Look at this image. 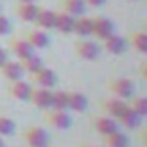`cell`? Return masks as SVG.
<instances>
[{"label":"cell","mask_w":147,"mask_h":147,"mask_svg":"<svg viewBox=\"0 0 147 147\" xmlns=\"http://www.w3.org/2000/svg\"><path fill=\"white\" fill-rule=\"evenodd\" d=\"M50 140V133L43 126H30L24 131V142L28 147H49Z\"/></svg>","instance_id":"cell-1"},{"label":"cell","mask_w":147,"mask_h":147,"mask_svg":"<svg viewBox=\"0 0 147 147\" xmlns=\"http://www.w3.org/2000/svg\"><path fill=\"white\" fill-rule=\"evenodd\" d=\"M75 54L83 59V61H97L100 57V49L95 42L88 40V38H80L75 43Z\"/></svg>","instance_id":"cell-2"},{"label":"cell","mask_w":147,"mask_h":147,"mask_svg":"<svg viewBox=\"0 0 147 147\" xmlns=\"http://www.w3.org/2000/svg\"><path fill=\"white\" fill-rule=\"evenodd\" d=\"M45 121L49 126L55 128V130H69L71 128V116L69 113L66 111H61V109H45Z\"/></svg>","instance_id":"cell-3"},{"label":"cell","mask_w":147,"mask_h":147,"mask_svg":"<svg viewBox=\"0 0 147 147\" xmlns=\"http://www.w3.org/2000/svg\"><path fill=\"white\" fill-rule=\"evenodd\" d=\"M109 90L118 99H130L135 95V83L130 78H116L109 83Z\"/></svg>","instance_id":"cell-4"},{"label":"cell","mask_w":147,"mask_h":147,"mask_svg":"<svg viewBox=\"0 0 147 147\" xmlns=\"http://www.w3.org/2000/svg\"><path fill=\"white\" fill-rule=\"evenodd\" d=\"M31 80L36 87H42V88H54L57 85V75L55 71L50 69V67H45L42 66L38 71H35L31 75Z\"/></svg>","instance_id":"cell-5"},{"label":"cell","mask_w":147,"mask_h":147,"mask_svg":"<svg viewBox=\"0 0 147 147\" xmlns=\"http://www.w3.org/2000/svg\"><path fill=\"white\" fill-rule=\"evenodd\" d=\"M30 102L33 106H36L38 109H50L52 107V90L50 88H31V95H30Z\"/></svg>","instance_id":"cell-6"},{"label":"cell","mask_w":147,"mask_h":147,"mask_svg":"<svg viewBox=\"0 0 147 147\" xmlns=\"http://www.w3.org/2000/svg\"><path fill=\"white\" fill-rule=\"evenodd\" d=\"M9 95L14 97L16 100H21V102H30V95H31V85L28 82H24L23 78L21 80H16V82H9Z\"/></svg>","instance_id":"cell-7"},{"label":"cell","mask_w":147,"mask_h":147,"mask_svg":"<svg viewBox=\"0 0 147 147\" xmlns=\"http://www.w3.org/2000/svg\"><path fill=\"white\" fill-rule=\"evenodd\" d=\"M0 73H2V76L7 82H16V80L23 78L24 69L21 66V61H9L7 59L2 66H0Z\"/></svg>","instance_id":"cell-8"},{"label":"cell","mask_w":147,"mask_h":147,"mask_svg":"<svg viewBox=\"0 0 147 147\" xmlns=\"http://www.w3.org/2000/svg\"><path fill=\"white\" fill-rule=\"evenodd\" d=\"M118 126H119L118 119H114V118H111V116H107V114H102V116H95V118H94V128H95L102 137H104V135H109V133H113V131H116V130H119Z\"/></svg>","instance_id":"cell-9"},{"label":"cell","mask_w":147,"mask_h":147,"mask_svg":"<svg viewBox=\"0 0 147 147\" xmlns=\"http://www.w3.org/2000/svg\"><path fill=\"white\" fill-rule=\"evenodd\" d=\"M102 107L104 111L107 113V116L114 118V119H119V116L128 109V102H125L123 99H118V97H113V99H107L102 102Z\"/></svg>","instance_id":"cell-10"},{"label":"cell","mask_w":147,"mask_h":147,"mask_svg":"<svg viewBox=\"0 0 147 147\" xmlns=\"http://www.w3.org/2000/svg\"><path fill=\"white\" fill-rule=\"evenodd\" d=\"M125 49H126V40H125L123 36L113 33V35H109L107 38H104V50H106L107 54H111V55H119V54L125 52Z\"/></svg>","instance_id":"cell-11"},{"label":"cell","mask_w":147,"mask_h":147,"mask_svg":"<svg viewBox=\"0 0 147 147\" xmlns=\"http://www.w3.org/2000/svg\"><path fill=\"white\" fill-rule=\"evenodd\" d=\"M73 33H76L82 38H88L94 33V18L87 16H78L75 18V24H73Z\"/></svg>","instance_id":"cell-12"},{"label":"cell","mask_w":147,"mask_h":147,"mask_svg":"<svg viewBox=\"0 0 147 147\" xmlns=\"http://www.w3.org/2000/svg\"><path fill=\"white\" fill-rule=\"evenodd\" d=\"M88 107V99L82 92H67V109L75 113H85Z\"/></svg>","instance_id":"cell-13"},{"label":"cell","mask_w":147,"mask_h":147,"mask_svg":"<svg viewBox=\"0 0 147 147\" xmlns=\"http://www.w3.org/2000/svg\"><path fill=\"white\" fill-rule=\"evenodd\" d=\"M114 33V24L107 18H94V35H97L100 40L107 38Z\"/></svg>","instance_id":"cell-14"},{"label":"cell","mask_w":147,"mask_h":147,"mask_svg":"<svg viewBox=\"0 0 147 147\" xmlns=\"http://www.w3.org/2000/svg\"><path fill=\"white\" fill-rule=\"evenodd\" d=\"M26 42L36 50V49H45V47H49L50 38H49V35H47L43 30H31V31H28V35H26Z\"/></svg>","instance_id":"cell-15"},{"label":"cell","mask_w":147,"mask_h":147,"mask_svg":"<svg viewBox=\"0 0 147 147\" xmlns=\"http://www.w3.org/2000/svg\"><path fill=\"white\" fill-rule=\"evenodd\" d=\"M61 9H62V12H66L73 18H78V16L85 14L87 4L83 0H61Z\"/></svg>","instance_id":"cell-16"},{"label":"cell","mask_w":147,"mask_h":147,"mask_svg":"<svg viewBox=\"0 0 147 147\" xmlns=\"http://www.w3.org/2000/svg\"><path fill=\"white\" fill-rule=\"evenodd\" d=\"M73 24H75V18L66 14V12H55V23H54V30H57L59 33L69 35L73 33Z\"/></svg>","instance_id":"cell-17"},{"label":"cell","mask_w":147,"mask_h":147,"mask_svg":"<svg viewBox=\"0 0 147 147\" xmlns=\"http://www.w3.org/2000/svg\"><path fill=\"white\" fill-rule=\"evenodd\" d=\"M16 11H18V16H19L21 21H24V23H35L40 7L35 2H28V4H18Z\"/></svg>","instance_id":"cell-18"},{"label":"cell","mask_w":147,"mask_h":147,"mask_svg":"<svg viewBox=\"0 0 147 147\" xmlns=\"http://www.w3.org/2000/svg\"><path fill=\"white\" fill-rule=\"evenodd\" d=\"M9 47H11V50L16 54V57L21 61V59H24V57H28V55H31L33 52H35V49L26 42V40H23V38H12L11 42H9Z\"/></svg>","instance_id":"cell-19"},{"label":"cell","mask_w":147,"mask_h":147,"mask_svg":"<svg viewBox=\"0 0 147 147\" xmlns=\"http://www.w3.org/2000/svg\"><path fill=\"white\" fill-rule=\"evenodd\" d=\"M54 23H55V12L50 11V9H42L40 7V11L36 14V19H35L36 28H40V30H54Z\"/></svg>","instance_id":"cell-20"},{"label":"cell","mask_w":147,"mask_h":147,"mask_svg":"<svg viewBox=\"0 0 147 147\" xmlns=\"http://www.w3.org/2000/svg\"><path fill=\"white\" fill-rule=\"evenodd\" d=\"M142 119H144L142 116H138L135 111H131V109L128 107V109L119 116L118 121H119L125 128H128V130H138V128L142 126Z\"/></svg>","instance_id":"cell-21"},{"label":"cell","mask_w":147,"mask_h":147,"mask_svg":"<svg viewBox=\"0 0 147 147\" xmlns=\"http://www.w3.org/2000/svg\"><path fill=\"white\" fill-rule=\"evenodd\" d=\"M104 144L106 147H128V137L125 133H121L119 130L109 133V135H104Z\"/></svg>","instance_id":"cell-22"},{"label":"cell","mask_w":147,"mask_h":147,"mask_svg":"<svg viewBox=\"0 0 147 147\" xmlns=\"http://www.w3.org/2000/svg\"><path fill=\"white\" fill-rule=\"evenodd\" d=\"M130 45L137 50V52H140V54H145L147 52V33L145 31H133L131 35H130Z\"/></svg>","instance_id":"cell-23"},{"label":"cell","mask_w":147,"mask_h":147,"mask_svg":"<svg viewBox=\"0 0 147 147\" xmlns=\"http://www.w3.org/2000/svg\"><path fill=\"white\" fill-rule=\"evenodd\" d=\"M21 66H23L24 73H28V75H33L35 71H38V69L43 66V61H42V59L33 52L31 55H28V57L21 59Z\"/></svg>","instance_id":"cell-24"},{"label":"cell","mask_w":147,"mask_h":147,"mask_svg":"<svg viewBox=\"0 0 147 147\" xmlns=\"http://www.w3.org/2000/svg\"><path fill=\"white\" fill-rule=\"evenodd\" d=\"M130 102H128V107L131 109V111H135L138 116H142V118H145L147 116V99L145 97H142V95H133V97H130L128 99Z\"/></svg>","instance_id":"cell-25"},{"label":"cell","mask_w":147,"mask_h":147,"mask_svg":"<svg viewBox=\"0 0 147 147\" xmlns=\"http://www.w3.org/2000/svg\"><path fill=\"white\" fill-rule=\"evenodd\" d=\"M16 133V123L9 116L0 114V137H11Z\"/></svg>","instance_id":"cell-26"},{"label":"cell","mask_w":147,"mask_h":147,"mask_svg":"<svg viewBox=\"0 0 147 147\" xmlns=\"http://www.w3.org/2000/svg\"><path fill=\"white\" fill-rule=\"evenodd\" d=\"M52 107L61 109V111H67V92H64V90L52 92Z\"/></svg>","instance_id":"cell-27"},{"label":"cell","mask_w":147,"mask_h":147,"mask_svg":"<svg viewBox=\"0 0 147 147\" xmlns=\"http://www.w3.org/2000/svg\"><path fill=\"white\" fill-rule=\"evenodd\" d=\"M11 28H12L11 21H9V19L4 16V14H0V36H4V35H9Z\"/></svg>","instance_id":"cell-28"},{"label":"cell","mask_w":147,"mask_h":147,"mask_svg":"<svg viewBox=\"0 0 147 147\" xmlns=\"http://www.w3.org/2000/svg\"><path fill=\"white\" fill-rule=\"evenodd\" d=\"M83 2H85L87 5H90V7H102L107 0H83Z\"/></svg>","instance_id":"cell-29"},{"label":"cell","mask_w":147,"mask_h":147,"mask_svg":"<svg viewBox=\"0 0 147 147\" xmlns=\"http://www.w3.org/2000/svg\"><path fill=\"white\" fill-rule=\"evenodd\" d=\"M7 59H9V54H7V50L0 47V66H2V64L7 61Z\"/></svg>","instance_id":"cell-30"},{"label":"cell","mask_w":147,"mask_h":147,"mask_svg":"<svg viewBox=\"0 0 147 147\" xmlns=\"http://www.w3.org/2000/svg\"><path fill=\"white\" fill-rule=\"evenodd\" d=\"M28 2H36V0H18V4H28Z\"/></svg>","instance_id":"cell-31"},{"label":"cell","mask_w":147,"mask_h":147,"mask_svg":"<svg viewBox=\"0 0 147 147\" xmlns=\"http://www.w3.org/2000/svg\"><path fill=\"white\" fill-rule=\"evenodd\" d=\"M0 147H5V142L2 140V137H0Z\"/></svg>","instance_id":"cell-32"},{"label":"cell","mask_w":147,"mask_h":147,"mask_svg":"<svg viewBox=\"0 0 147 147\" xmlns=\"http://www.w3.org/2000/svg\"><path fill=\"white\" fill-rule=\"evenodd\" d=\"M80 147H95V145H80Z\"/></svg>","instance_id":"cell-33"},{"label":"cell","mask_w":147,"mask_h":147,"mask_svg":"<svg viewBox=\"0 0 147 147\" xmlns=\"http://www.w3.org/2000/svg\"><path fill=\"white\" fill-rule=\"evenodd\" d=\"M0 14H2V11H0Z\"/></svg>","instance_id":"cell-34"},{"label":"cell","mask_w":147,"mask_h":147,"mask_svg":"<svg viewBox=\"0 0 147 147\" xmlns=\"http://www.w3.org/2000/svg\"><path fill=\"white\" fill-rule=\"evenodd\" d=\"M49 147H50V145H49Z\"/></svg>","instance_id":"cell-35"}]
</instances>
